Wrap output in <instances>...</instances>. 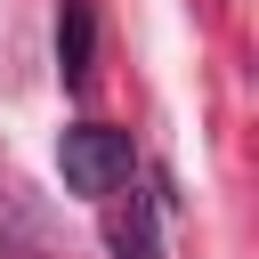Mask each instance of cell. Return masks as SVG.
<instances>
[{"mask_svg": "<svg viewBox=\"0 0 259 259\" xmlns=\"http://www.w3.org/2000/svg\"><path fill=\"white\" fill-rule=\"evenodd\" d=\"M113 251H121V259H154V202L113 210Z\"/></svg>", "mask_w": 259, "mask_h": 259, "instance_id": "obj_3", "label": "cell"}, {"mask_svg": "<svg viewBox=\"0 0 259 259\" xmlns=\"http://www.w3.org/2000/svg\"><path fill=\"white\" fill-rule=\"evenodd\" d=\"M57 170H65V186L73 194H121L130 186V170H138V146H130V130H113V121H73L65 138H57Z\"/></svg>", "mask_w": 259, "mask_h": 259, "instance_id": "obj_1", "label": "cell"}, {"mask_svg": "<svg viewBox=\"0 0 259 259\" xmlns=\"http://www.w3.org/2000/svg\"><path fill=\"white\" fill-rule=\"evenodd\" d=\"M89 40H97L89 8H81V0H65V16H57V73H65L73 89L89 81Z\"/></svg>", "mask_w": 259, "mask_h": 259, "instance_id": "obj_2", "label": "cell"}]
</instances>
